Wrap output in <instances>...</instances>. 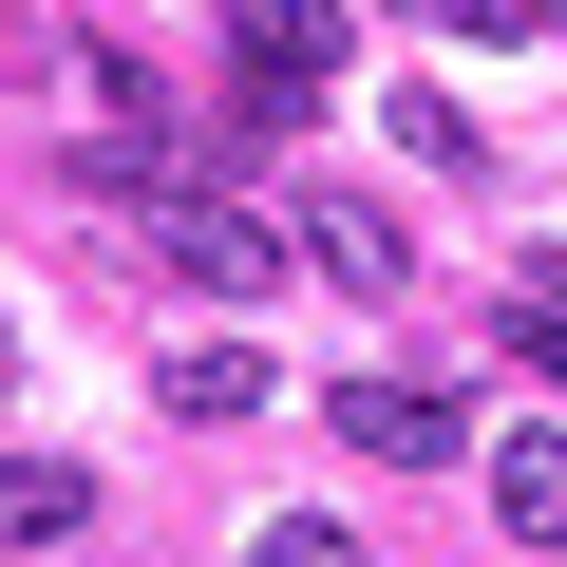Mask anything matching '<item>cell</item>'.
I'll use <instances>...</instances> for the list:
<instances>
[{
	"label": "cell",
	"instance_id": "5",
	"mask_svg": "<svg viewBox=\"0 0 567 567\" xmlns=\"http://www.w3.org/2000/svg\"><path fill=\"white\" fill-rule=\"evenodd\" d=\"M95 529V473L76 454H0V548H76Z\"/></svg>",
	"mask_w": 567,
	"mask_h": 567
},
{
	"label": "cell",
	"instance_id": "12",
	"mask_svg": "<svg viewBox=\"0 0 567 567\" xmlns=\"http://www.w3.org/2000/svg\"><path fill=\"white\" fill-rule=\"evenodd\" d=\"M0 398H20V322H0Z\"/></svg>",
	"mask_w": 567,
	"mask_h": 567
},
{
	"label": "cell",
	"instance_id": "6",
	"mask_svg": "<svg viewBox=\"0 0 567 567\" xmlns=\"http://www.w3.org/2000/svg\"><path fill=\"white\" fill-rule=\"evenodd\" d=\"M152 398L227 435V416H265V341H171V360H152Z\"/></svg>",
	"mask_w": 567,
	"mask_h": 567
},
{
	"label": "cell",
	"instance_id": "3",
	"mask_svg": "<svg viewBox=\"0 0 567 567\" xmlns=\"http://www.w3.org/2000/svg\"><path fill=\"white\" fill-rule=\"evenodd\" d=\"M284 246H303L341 303H416V227H398L379 189H303V208H284Z\"/></svg>",
	"mask_w": 567,
	"mask_h": 567
},
{
	"label": "cell",
	"instance_id": "7",
	"mask_svg": "<svg viewBox=\"0 0 567 567\" xmlns=\"http://www.w3.org/2000/svg\"><path fill=\"white\" fill-rule=\"evenodd\" d=\"M492 511H511V548H567V435H511L492 454Z\"/></svg>",
	"mask_w": 567,
	"mask_h": 567
},
{
	"label": "cell",
	"instance_id": "10",
	"mask_svg": "<svg viewBox=\"0 0 567 567\" xmlns=\"http://www.w3.org/2000/svg\"><path fill=\"white\" fill-rule=\"evenodd\" d=\"M511 360H529V379L567 398V284H529V303H511Z\"/></svg>",
	"mask_w": 567,
	"mask_h": 567
},
{
	"label": "cell",
	"instance_id": "4",
	"mask_svg": "<svg viewBox=\"0 0 567 567\" xmlns=\"http://www.w3.org/2000/svg\"><path fill=\"white\" fill-rule=\"evenodd\" d=\"M322 416H341V454H379V473H454V454H473V416H454L435 379H341Z\"/></svg>",
	"mask_w": 567,
	"mask_h": 567
},
{
	"label": "cell",
	"instance_id": "8",
	"mask_svg": "<svg viewBox=\"0 0 567 567\" xmlns=\"http://www.w3.org/2000/svg\"><path fill=\"white\" fill-rule=\"evenodd\" d=\"M398 133H416V171H492V133H473L454 95H398Z\"/></svg>",
	"mask_w": 567,
	"mask_h": 567
},
{
	"label": "cell",
	"instance_id": "1",
	"mask_svg": "<svg viewBox=\"0 0 567 567\" xmlns=\"http://www.w3.org/2000/svg\"><path fill=\"white\" fill-rule=\"evenodd\" d=\"M227 20V76H246V133H303L341 95V0H208Z\"/></svg>",
	"mask_w": 567,
	"mask_h": 567
},
{
	"label": "cell",
	"instance_id": "2",
	"mask_svg": "<svg viewBox=\"0 0 567 567\" xmlns=\"http://www.w3.org/2000/svg\"><path fill=\"white\" fill-rule=\"evenodd\" d=\"M133 227H152L171 284H208V303H265V284H284V227L227 208V189H133Z\"/></svg>",
	"mask_w": 567,
	"mask_h": 567
},
{
	"label": "cell",
	"instance_id": "9",
	"mask_svg": "<svg viewBox=\"0 0 567 567\" xmlns=\"http://www.w3.org/2000/svg\"><path fill=\"white\" fill-rule=\"evenodd\" d=\"M398 20H435V39H548V0H398Z\"/></svg>",
	"mask_w": 567,
	"mask_h": 567
},
{
	"label": "cell",
	"instance_id": "11",
	"mask_svg": "<svg viewBox=\"0 0 567 567\" xmlns=\"http://www.w3.org/2000/svg\"><path fill=\"white\" fill-rule=\"evenodd\" d=\"M246 567H360V529H322V511H284V529H265Z\"/></svg>",
	"mask_w": 567,
	"mask_h": 567
}]
</instances>
